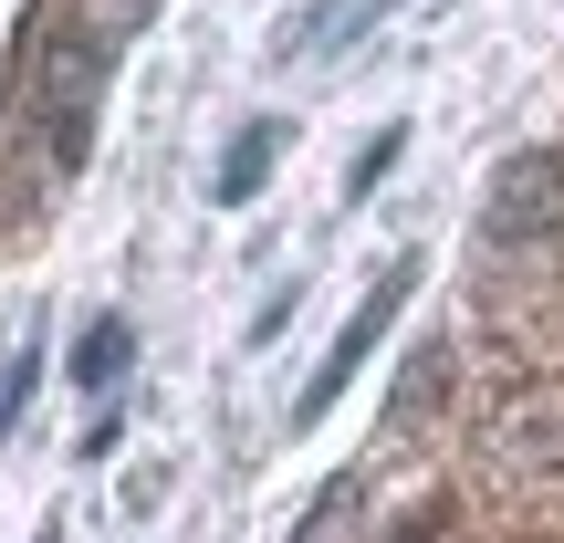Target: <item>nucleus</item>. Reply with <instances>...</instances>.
I'll return each instance as SVG.
<instances>
[{"instance_id": "obj_5", "label": "nucleus", "mask_w": 564, "mask_h": 543, "mask_svg": "<svg viewBox=\"0 0 564 543\" xmlns=\"http://www.w3.org/2000/svg\"><path fill=\"white\" fill-rule=\"evenodd\" d=\"M126 366H137V324H126V314H95L74 335V387H84V398H116Z\"/></svg>"}, {"instance_id": "obj_2", "label": "nucleus", "mask_w": 564, "mask_h": 543, "mask_svg": "<svg viewBox=\"0 0 564 543\" xmlns=\"http://www.w3.org/2000/svg\"><path fill=\"white\" fill-rule=\"evenodd\" d=\"M491 241H544L564 230V167L544 146H523V158H502V178H491V209H481Z\"/></svg>"}, {"instance_id": "obj_7", "label": "nucleus", "mask_w": 564, "mask_h": 543, "mask_svg": "<svg viewBox=\"0 0 564 543\" xmlns=\"http://www.w3.org/2000/svg\"><path fill=\"white\" fill-rule=\"evenodd\" d=\"M398 158H408V126H387V137H377V146L356 158V178H345V199H366V188H377V178H387Z\"/></svg>"}, {"instance_id": "obj_1", "label": "nucleus", "mask_w": 564, "mask_h": 543, "mask_svg": "<svg viewBox=\"0 0 564 543\" xmlns=\"http://www.w3.org/2000/svg\"><path fill=\"white\" fill-rule=\"evenodd\" d=\"M408 282H419V251H398V262H377V282H366V303H356V314H345V335H335V356H324L314 377L293 387V428H314L324 408H335L345 387L366 377V356H377V345H387V324L408 314Z\"/></svg>"}, {"instance_id": "obj_8", "label": "nucleus", "mask_w": 564, "mask_h": 543, "mask_svg": "<svg viewBox=\"0 0 564 543\" xmlns=\"http://www.w3.org/2000/svg\"><path fill=\"white\" fill-rule=\"evenodd\" d=\"M32 543H63V533H32Z\"/></svg>"}, {"instance_id": "obj_6", "label": "nucleus", "mask_w": 564, "mask_h": 543, "mask_svg": "<svg viewBox=\"0 0 564 543\" xmlns=\"http://www.w3.org/2000/svg\"><path fill=\"white\" fill-rule=\"evenodd\" d=\"M272 158H282V126H272V116L241 126V137L220 146V178H209V199H220V209H251V199H262V178H272Z\"/></svg>"}, {"instance_id": "obj_4", "label": "nucleus", "mask_w": 564, "mask_h": 543, "mask_svg": "<svg viewBox=\"0 0 564 543\" xmlns=\"http://www.w3.org/2000/svg\"><path fill=\"white\" fill-rule=\"evenodd\" d=\"M387 11H398V0H314V11L282 32V63H324V53H345V42H366Z\"/></svg>"}, {"instance_id": "obj_3", "label": "nucleus", "mask_w": 564, "mask_h": 543, "mask_svg": "<svg viewBox=\"0 0 564 543\" xmlns=\"http://www.w3.org/2000/svg\"><path fill=\"white\" fill-rule=\"evenodd\" d=\"M95 95H105V53H95V42H63L53 84H42V105H53V167L95 158Z\"/></svg>"}]
</instances>
